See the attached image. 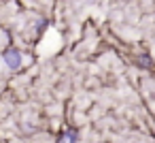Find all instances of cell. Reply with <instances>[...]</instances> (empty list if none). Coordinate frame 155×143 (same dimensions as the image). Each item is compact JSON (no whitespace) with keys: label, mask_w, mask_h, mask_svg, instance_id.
Returning <instances> with one entry per match:
<instances>
[{"label":"cell","mask_w":155,"mask_h":143,"mask_svg":"<svg viewBox=\"0 0 155 143\" xmlns=\"http://www.w3.org/2000/svg\"><path fill=\"white\" fill-rule=\"evenodd\" d=\"M5 64L9 68H19L21 66V54L17 49H7L5 51Z\"/></svg>","instance_id":"1"},{"label":"cell","mask_w":155,"mask_h":143,"mask_svg":"<svg viewBox=\"0 0 155 143\" xmlns=\"http://www.w3.org/2000/svg\"><path fill=\"white\" fill-rule=\"evenodd\" d=\"M74 141H77V132H72V130H66L60 137V143H74Z\"/></svg>","instance_id":"2"}]
</instances>
